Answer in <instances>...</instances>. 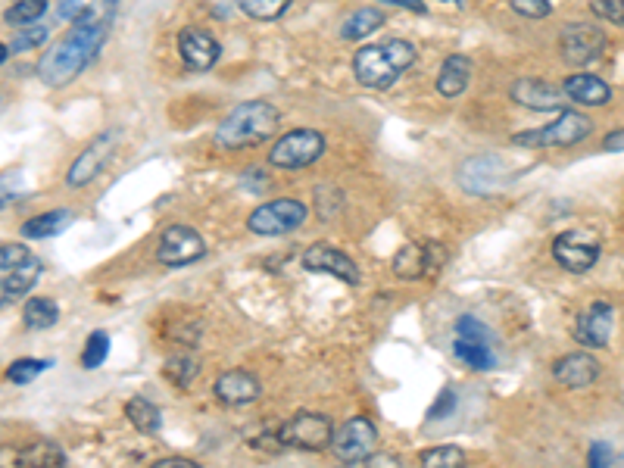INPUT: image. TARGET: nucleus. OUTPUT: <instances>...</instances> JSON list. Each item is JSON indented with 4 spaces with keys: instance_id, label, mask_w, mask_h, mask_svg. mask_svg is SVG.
<instances>
[{
    "instance_id": "32",
    "label": "nucleus",
    "mask_w": 624,
    "mask_h": 468,
    "mask_svg": "<svg viewBox=\"0 0 624 468\" xmlns=\"http://www.w3.org/2000/svg\"><path fill=\"white\" fill-rule=\"evenodd\" d=\"M44 10H47V0H16L13 7H7L4 19L7 25H38Z\"/></svg>"
},
{
    "instance_id": "42",
    "label": "nucleus",
    "mask_w": 624,
    "mask_h": 468,
    "mask_svg": "<svg viewBox=\"0 0 624 468\" xmlns=\"http://www.w3.org/2000/svg\"><path fill=\"white\" fill-rule=\"evenodd\" d=\"M378 4H394V7H406V10L419 13V16H425V13H428V7L422 4V0H378Z\"/></svg>"
},
{
    "instance_id": "13",
    "label": "nucleus",
    "mask_w": 624,
    "mask_h": 468,
    "mask_svg": "<svg viewBox=\"0 0 624 468\" xmlns=\"http://www.w3.org/2000/svg\"><path fill=\"white\" fill-rule=\"evenodd\" d=\"M559 47H562L565 63L587 66L596 57H603L606 35H603V29H596L593 22H571V25H565L562 35H559Z\"/></svg>"
},
{
    "instance_id": "12",
    "label": "nucleus",
    "mask_w": 624,
    "mask_h": 468,
    "mask_svg": "<svg viewBox=\"0 0 624 468\" xmlns=\"http://www.w3.org/2000/svg\"><path fill=\"white\" fill-rule=\"evenodd\" d=\"M456 356L472 366L475 372H487L493 369V347H490V331L475 319V316H462L456 322V341H453Z\"/></svg>"
},
{
    "instance_id": "7",
    "label": "nucleus",
    "mask_w": 624,
    "mask_h": 468,
    "mask_svg": "<svg viewBox=\"0 0 624 468\" xmlns=\"http://www.w3.org/2000/svg\"><path fill=\"white\" fill-rule=\"evenodd\" d=\"M281 447H294V450H306V453H319L325 447H331L334 440V425L328 415L322 412H297L278 431Z\"/></svg>"
},
{
    "instance_id": "5",
    "label": "nucleus",
    "mask_w": 624,
    "mask_h": 468,
    "mask_svg": "<svg viewBox=\"0 0 624 468\" xmlns=\"http://www.w3.org/2000/svg\"><path fill=\"white\" fill-rule=\"evenodd\" d=\"M593 122L581 116L578 110H562L550 125L534 128V132H518L512 141L518 147H571L584 138H590Z\"/></svg>"
},
{
    "instance_id": "30",
    "label": "nucleus",
    "mask_w": 624,
    "mask_h": 468,
    "mask_svg": "<svg viewBox=\"0 0 624 468\" xmlns=\"http://www.w3.org/2000/svg\"><path fill=\"white\" fill-rule=\"evenodd\" d=\"M197 372H200V362L191 353H175V356L166 359V366H163L166 381L178 390H185L197 378Z\"/></svg>"
},
{
    "instance_id": "38",
    "label": "nucleus",
    "mask_w": 624,
    "mask_h": 468,
    "mask_svg": "<svg viewBox=\"0 0 624 468\" xmlns=\"http://www.w3.org/2000/svg\"><path fill=\"white\" fill-rule=\"evenodd\" d=\"M44 38H47L44 25H29V29L13 38V54H22V50H32V47L44 44Z\"/></svg>"
},
{
    "instance_id": "28",
    "label": "nucleus",
    "mask_w": 624,
    "mask_h": 468,
    "mask_svg": "<svg viewBox=\"0 0 624 468\" xmlns=\"http://www.w3.org/2000/svg\"><path fill=\"white\" fill-rule=\"evenodd\" d=\"M125 415H128V422H132L141 434H156L163 425V412L156 409L147 397H135V400H128L125 403Z\"/></svg>"
},
{
    "instance_id": "16",
    "label": "nucleus",
    "mask_w": 624,
    "mask_h": 468,
    "mask_svg": "<svg viewBox=\"0 0 624 468\" xmlns=\"http://www.w3.org/2000/svg\"><path fill=\"white\" fill-rule=\"evenodd\" d=\"M612 328H615V309L606 300L590 303L578 322H575V341L587 350H603L612 341Z\"/></svg>"
},
{
    "instance_id": "43",
    "label": "nucleus",
    "mask_w": 624,
    "mask_h": 468,
    "mask_svg": "<svg viewBox=\"0 0 624 468\" xmlns=\"http://www.w3.org/2000/svg\"><path fill=\"white\" fill-rule=\"evenodd\" d=\"M603 150H609V153H618V150H624V128H618V132H609V135H606V141H603Z\"/></svg>"
},
{
    "instance_id": "18",
    "label": "nucleus",
    "mask_w": 624,
    "mask_h": 468,
    "mask_svg": "<svg viewBox=\"0 0 624 468\" xmlns=\"http://www.w3.org/2000/svg\"><path fill=\"white\" fill-rule=\"evenodd\" d=\"M178 54H181V60H185L188 69L203 72V69L216 66L222 47H219V41L210 32L197 29V25H188V29L178 32Z\"/></svg>"
},
{
    "instance_id": "39",
    "label": "nucleus",
    "mask_w": 624,
    "mask_h": 468,
    "mask_svg": "<svg viewBox=\"0 0 624 468\" xmlns=\"http://www.w3.org/2000/svg\"><path fill=\"white\" fill-rule=\"evenodd\" d=\"M612 459H615L612 447L603 444V440H593L590 450H587V462H590L593 468H603V465H612Z\"/></svg>"
},
{
    "instance_id": "33",
    "label": "nucleus",
    "mask_w": 624,
    "mask_h": 468,
    "mask_svg": "<svg viewBox=\"0 0 624 468\" xmlns=\"http://www.w3.org/2000/svg\"><path fill=\"white\" fill-rule=\"evenodd\" d=\"M110 353V337L107 331H91L88 341H85V350H82V369L94 372L103 366V359H107Z\"/></svg>"
},
{
    "instance_id": "24",
    "label": "nucleus",
    "mask_w": 624,
    "mask_h": 468,
    "mask_svg": "<svg viewBox=\"0 0 624 468\" xmlns=\"http://www.w3.org/2000/svg\"><path fill=\"white\" fill-rule=\"evenodd\" d=\"M468 78H472V63H468V57H462V54L447 57L444 66H440V75H437V91H440V97L453 100V97L465 94Z\"/></svg>"
},
{
    "instance_id": "22",
    "label": "nucleus",
    "mask_w": 624,
    "mask_h": 468,
    "mask_svg": "<svg viewBox=\"0 0 624 468\" xmlns=\"http://www.w3.org/2000/svg\"><path fill=\"white\" fill-rule=\"evenodd\" d=\"M562 91H565L568 100L581 103V107H603V103L612 100V88L603 82L600 75H590V72L568 75L562 82Z\"/></svg>"
},
{
    "instance_id": "41",
    "label": "nucleus",
    "mask_w": 624,
    "mask_h": 468,
    "mask_svg": "<svg viewBox=\"0 0 624 468\" xmlns=\"http://www.w3.org/2000/svg\"><path fill=\"white\" fill-rule=\"evenodd\" d=\"M85 7H82V0H60V19H69V22H75V16L82 13Z\"/></svg>"
},
{
    "instance_id": "31",
    "label": "nucleus",
    "mask_w": 624,
    "mask_h": 468,
    "mask_svg": "<svg viewBox=\"0 0 624 468\" xmlns=\"http://www.w3.org/2000/svg\"><path fill=\"white\" fill-rule=\"evenodd\" d=\"M238 7L256 22H275L288 13L291 0H238Z\"/></svg>"
},
{
    "instance_id": "29",
    "label": "nucleus",
    "mask_w": 624,
    "mask_h": 468,
    "mask_svg": "<svg viewBox=\"0 0 624 468\" xmlns=\"http://www.w3.org/2000/svg\"><path fill=\"white\" fill-rule=\"evenodd\" d=\"M16 462L19 465H47V468H57V465H66V453H63V447L54 444V440H38V444L19 450L16 453Z\"/></svg>"
},
{
    "instance_id": "27",
    "label": "nucleus",
    "mask_w": 624,
    "mask_h": 468,
    "mask_svg": "<svg viewBox=\"0 0 624 468\" xmlns=\"http://www.w3.org/2000/svg\"><path fill=\"white\" fill-rule=\"evenodd\" d=\"M57 319H60V306H57V300H50V297H32L22 309V322H25V328H32V331L54 328Z\"/></svg>"
},
{
    "instance_id": "23",
    "label": "nucleus",
    "mask_w": 624,
    "mask_h": 468,
    "mask_svg": "<svg viewBox=\"0 0 624 468\" xmlns=\"http://www.w3.org/2000/svg\"><path fill=\"white\" fill-rule=\"evenodd\" d=\"M500 160L497 156H475L459 172V181L472 194H493L500 188Z\"/></svg>"
},
{
    "instance_id": "40",
    "label": "nucleus",
    "mask_w": 624,
    "mask_h": 468,
    "mask_svg": "<svg viewBox=\"0 0 624 468\" xmlns=\"http://www.w3.org/2000/svg\"><path fill=\"white\" fill-rule=\"evenodd\" d=\"M453 409H456V394H453V390H444L440 400L431 406V419H444V415H450Z\"/></svg>"
},
{
    "instance_id": "25",
    "label": "nucleus",
    "mask_w": 624,
    "mask_h": 468,
    "mask_svg": "<svg viewBox=\"0 0 624 468\" xmlns=\"http://www.w3.org/2000/svg\"><path fill=\"white\" fill-rule=\"evenodd\" d=\"M72 225V213L69 210H47L29 222H22V238L29 241H44V238H57V234H63L66 228Z\"/></svg>"
},
{
    "instance_id": "8",
    "label": "nucleus",
    "mask_w": 624,
    "mask_h": 468,
    "mask_svg": "<svg viewBox=\"0 0 624 468\" xmlns=\"http://www.w3.org/2000/svg\"><path fill=\"white\" fill-rule=\"evenodd\" d=\"M309 210L306 203L294 200V197H284V200H269L263 206H256L247 219V228L259 238H278V234H291L297 231L303 222H306Z\"/></svg>"
},
{
    "instance_id": "15",
    "label": "nucleus",
    "mask_w": 624,
    "mask_h": 468,
    "mask_svg": "<svg viewBox=\"0 0 624 468\" xmlns=\"http://www.w3.org/2000/svg\"><path fill=\"white\" fill-rule=\"evenodd\" d=\"M113 153H116V135L113 132L97 135L82 153L75 156V163L66 172V185L69 188H85V185H91V181L110 166Z\"/></svg>"
},
{
    "instance_id": "19",
    "label": "nucleus",
    "mask_w": 624,
    "mask_h": 468,
    "mask_svg": "<svg viewBox=\"0 0 624 468\" xmlns=\"http://www.w3.org/2000/svg\"><path fill=\"white\" fill-rule=\"evenodd\" d=\"M213 394H216V400L225 403V406H247V403H253L259 394H263V384H259V381H256L250 372H244V369H231V372H225V375L216 378Z\"/></svg>"
},
{
    "instance_id": "2",
    "label": "nucleus",
    "mask_w": 624,
    "mask_h": 468,
    "mask_svg": "<svg viewBox=\"0 0 624 468\" xmlns=\"http://www.w3.org/2000/svg\"><path fill=\"white\" fill-rule=\"evenodd\" d=\"M281 122V113L272 107L269 100H247L238 103L216 128V144L222 150H244L256 147L275 135V128Z\"/></svg>"
},
{
    "instance_id": "34",
    "label": "nucleus",
    "mask_w": 624,
    "mask_h": 468,
    "mask_svg": "<svg viewBox=\"0 0 624 468\" xmlns=\"http://www.w3.org/2000/svg\"><path fill=\"white\" fill-rule=\"evenodd\" d=\"M50 366H54V362H50V359H16V362H10L7 378H10L13 384H29V381H35L41 372H47Z\"/></svg>"
},
{
    "instance_id": "17",
    "label": "nucleus",
    "mask_w": 624,
    "mask_h": 468,
    "mask_svg": "<svg viewBox=\"0 0 624 468\" xmlns=\"http://www.w3.org/2000/svg\"><path fill=\"white\" fill-rule=\"evenodd\" d=\"M303 269L306 272H319V275H331V278L344 281V284H359L362 281L359 266L353 263L344 250H337L331 244H312L303 253Z\"/></svg>"
},
{
    "instance_id": "35",
    "label": "nucleus",
    "mask_w": 624,
    "mask_h": 468,
    "mask_svg": "<svg viewBox=\"0 0 624 468\" xmlns=\"http://www.w3.org/2000/svg\"><path fill=\"white\" fill-rule=\"evenodd\" d=\"M419 462L428 468H456L465 462V453L459 447H431V450H422Z\"/></svg>"
},
{
    "instance_id": "3",
    "label": "nucleus",
    "mask_w": 624,
    "mask_h": 468,
    "mask_svg": "<svg viewBox=\"0 0 624 468\" xmlns=\"http://www.w3.org/2000/svg\"><path fill=\"white\" fill-rule=\"evenodd\" d=\"M415 47L403 38H387L381 44H366L356 50L353 57V72L366 88L387 91L390 85H397V78L415 63Z\"/></svg>"
},
{
    "instance_id": "6",
    "label": "nucleus",
    "mask_w": 624,
    "mask_h": 468,
    "mask_svg": "<svg viewBox=\"0 0 624 468\" xmlns=\"http://www.w3.org/2000/svg\"><path fill=\"white\" fill-rule=\"evenodd\" d=\"M325 153V135L312 132V128H294V132L281 135L269 150V166L275 169H306Z\"/></svg>"
},
{
    "instance_id": "44",
    "label": "nucleus",
    "mask_w": 624,
    "mask_h": 468,
    "mask_svg": "<svg viewBox=\"0 0 624 468\" xmlns=\"http://www.w3.org/2000/svg\"><path fill=\"white\" fill-rule=\"evenodd\" d=\"M156 468H200V465L191 462V459H160V462H156Z\"/></svg>"
},
{
    "instance_id": "11",
    "label": "nucleus",
    "mask_w": 624,
    "mask_h": 468,
    "mask_svg": "<svg viewBox=\"0 0 624 468\" xmlns=\"http://www.w3.org/2000/svg\"><path fill=\"white\" fill-rule=\"evenodd\" d=\"M553 259L565 269V272H590L600 259V238L584 228H571L562 231L559 238L553 241Z\"/></svg>"
},
{
    "instance_id": "14",
    "label": "nucleus",
    "mask_w": 624,
    "mask_h": 468,
    "mask_svg": "<svg viewBox=\"0 0 624 468\" xmlns=\"http://www.w3.org/2000/svg\"><path fill=\"white\" fill-rule=\"evenodd\" d=\"M444 259H447V253H444V247H437V241H409L394 253L390 269H394L397 278L412 281V278L431 275L434 269L440 272Z\"/></svg>"
},
{
    "instance_id": "10",
    "label": "nucleus",
    "mask_w": 624,
    "mask_h": 468,
    "mask_svg": "<svg viewBox=\"0 0 624 468\" xmlns=\"http://www.w3.org/2000/svg\"><path fill=\"white\" fill-rule=\"evenodd\" d=\"M203 256H206V241L191 225H169L160 234V244H156V259H160V266H166V269L191 266Z\"/></svg>"
},
{
    "instance_id": "37",
    "label": "nucleus",
    "mask_w": 624,
    "mask_h": 468,
    "mask_svg": "<svg viewBox=\"0 0 624 468\" xmlns=\"http://www.w3.org/2000/svg\"><path fill=\"white\" fill-rule=\"evenodd\" d=\"M553 7H556V0H512V10L528 19H546L553 13Z\"/></svg>"
},
{
    "instance_id": "1",
    "label": "nucleus",
    "mask_w": 624,
    "mask_h": 468,
    "mask_svg": "<svg viewBox=\"0 0 624 468\" xmlns=\"http://www.w3.org/2000/svg\"><path fill=\"white\" fill-rule=\"evenodd\" d=\"M113 25H85L72 22V29L63 41H57L38 63V78L47 88H66L75 82L82 69L97 57V50L107 41Z\"/></svg>"
},
{
    "instance_id": "45",
    "label": "nucleus",
    "mask_w": 624,
    "mask_h": 468,
    "mask_svg": "<svg viewBox=\"0 0 624 468\" xmlns=\"http://www.w3.org/2000/svg\"><path fill=\"white\" fill-rule=\"evenodd\" d=\"M444 4H459V0H444Z\"/></svg>"
},
{
    "instance_id": "4",
    "label": "nucleus",
    "mask_w": 624,
    "mask_h": 468,
    "mask_svg": "<svg viewBox=\"0 0 624 468\" xmlns=\"http://www.w3.org/2000/svg\"><path fill=\"white\" fill-rule=\"evenodd\" d=\"M41 272H44L41 259L25 244L0 247V300H4V306L29 294L38 284Z\"/></svg>"
},
{
    "instance_id": "9",
    "label": "nucleus",
    "mask_w": 624,
    "mask_h": 468,
    "mask_svg": "<svg viewBox=\"0 0 624 468\" xmlns=\"http://www.w3.org/2000/svg\"><path fill=\"white\" fill-rule=\"evenodd\" d=\"M331 450L344 465L369 462L375 456V450H378V428L369 419L356 415V419H350L347 425H341L334 431Z\"/></svg>"
},
{
    "instance_id": "21",
    "label": "nucleus",
    "mask_w": 624,
    "mask_h": 468,
    "mask_svg": "<svg viewBox=\"0 0 624 468\" xmlns=\"http://www.w3.org/2000/svg\"><path fill=\"white\" fill-rule=\"evenodd\" d=\"M553 378H556L562 387H568V390L590 387L596 378H600V362H596L590 353H568V356L556 359Z\"/></svg>"
},
{
    "instance_id": "36",
    "label": "nucleus",
    "mask_w": 624,
    "mask_h": 468,
    "mask_svg": "<svg viewBox=\"0 0 624 468\" xmlns=\"http://www.w3.org/2000/svg\"><path fill=\"white\" fill-rule=\"evenodd\" d=\"M590 13L624 29V0H590Z\"/></svg>"
},
{
    "instance_id": "20",
    "label": "nucleus",
    "mask_w": 624,
    "mask_h": 468,
    "mask_svg": "<svg viewBox=\"0 0 624 468\" xmlns=\"http://www.w3.org/2000/svg\"><path fill=\"white\" fill-rule=\"evenodd\" d=\"M509 94L515 103H522L528 110H562L565 100V91L543 82V78H518Z\"/></svg>"
},
{
    "instance_id": "26",
    "label": "nucleus",
    "mask_w": 624,
    "mask_h": 468,
    "mask_svg": "<svg viewBox=\"0 0 624 468\" xmlns=\"http://www.w3.org/2000/svg\"><path fill=\"white\" fill-rule=\"evenodd\" d=\"M384 13L378 7H366V10H356L344 19L341 25V38L344 41H362V38H369L372 32H378L381 25H384Z\"/></svg>"
}]
</instances>
